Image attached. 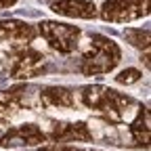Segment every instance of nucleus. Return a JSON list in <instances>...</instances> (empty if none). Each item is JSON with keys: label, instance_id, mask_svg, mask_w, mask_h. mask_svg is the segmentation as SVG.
Here are the masks:
<instances>
[{"label": "nucleus", "instance_id": "nucleus-4", "mask_svg": "<svg viewBox=\"0 0 151 151\" xmlns=\"http://www.w3.org/2000/svg\"><path fill=\"white\" fill-rule=\"evenodd\" d=\"M99 15L109 23H130L149 15V0H105Z\"/></svg>", "mask_w": 151, "mask_h": 151}, {"label": "nucleus", "instance_id": "nucleus-12", "mask_svg": "<svg viewBox=\"0 0 151 151\" xmlns=\"http://www.w3.org/2000/svg\"><path fill=\"white\" fill-rule=\"evenodd\" d=\"M126 40L139 48H149V29H126Z\"/></svg>", "mask_w": 151, "mask_h": 151}, {"label": "nucleus", "instance_id": "nucleus-11", "mask_svg": "<svg viewBox=\"0 0 151 151\" xmlns=\"http://www.w3.org/2000/svg\"><path fill=\"white\" fill-rule=\"evenodd\" d=\"M130 134L134 139V143L139 147H149V134H151V116H149V109L141 107L139 109V116L132 120L130 124Z\"/></svg>", "mask_w": 151, "mask_h": 151}, {"label": "nucleus", "instance_id": "nucleus-2", "mask_svg": "<svg viewBox=\"0 0 151 151\" xmlns=\"http://www.w3.org/2000/svg\"><path fill=\"white\" fill-rule=\"evenodd\" d=\"M80 99H82V103L88 109L101 111L103 116L109 118L111 122H120L124 118L126 107L134 103L130 97H126V94H120L118 90H111V88L101 86V84L84 86L80 90Z\"/></svg>", "mask_w": 151, "mask_h": 151}, {"label": "nucleus", "instance_id": "nucleus-7", "mask_svg": "<svg viewBox=\"0 0 151 151\" xmlns=\"http://www.w3.org/2000/svg\"><path fill=\"white\" fill-rule=\"evenodd\" d=\"M46 137L52 143H90L92 132L84 122H63V124H55L52 132Z\"/></svg>", "mask_w": 151, "mask_h": 151}, {"label": "nucleus", "instance_id": "nucleus-5", "mask_svg": "<svg viewBox=\"0 0 151 151\" xmlns=\"http://www.w3.org/2000/svg\"><path fill=\"white\" fill-rule=\"evenodd\" d=\"M46 134L38 128L36 124H23V126H15L9 132H4L0 137V147L4 149H15V147H36L46 143Z\"/></svg>", "mask_w": 151, "mask_h": 151}, {"label": "nucleus", "instance_id": "nucleus-9", "mask_svg": "<svg viewBox=\"0 0 151 151\" xmlns=\"http://www.w3.org/2000/svg\"><path fill=\"white\" fill-rule=\"evenodd\" d=\"M0 32L13 38V40L25 42V44L36 38V27L25 21H17V19H0Z\"/></svg>", "mask_w": 151, "mask_h": 151}, {"label": "nucleus", "instance_id": "nucleus-10", "mask_svg": "<svg viewBox=\"0 0 151 151\" xmlns=\"http://www.w3.org/2000/svg\"><path fill=\"white\" fill-rule=\"evenodd\" d=\"M40 99L44 107H55V109L73 107V94L65 86H46L40 92Z\"/></svg>", "mask_w": 151, "mask_h": 151}, {"label": "nucleus", "instance_id": "nucleus-13", "mask_svg": "<svg viewBox=\"0 0 151 151\" xmlns=\"http://www.w3.org/2000/svg\"><path fill=\"white\" fill-rule=\"evenodd\" d=\"M141 71L139 69H134V67H128V69H124V71H120L118 76H116V82L118 84H134V82H139L141 80Z\"/></svg>", "mask_w": 151, "mask_h": 151}, {"label": "nucleus", "instance_id": "nucleus-1", "mask_svg": "<svg viewBox=\"0 0 151 151\" xmlns=\"http://www.w3.org/2000/svg\"><path fill=\"white\" fill-rule=\"evenodd\" d=\"M122 59L120 46L107 36L94 34L90 38V50L82 57L80 69L84 76H101L116 69V65Z\"/></svg>", "mask_w": 151, "mask_h": 151}, {"label": "nucleus", "instance_id": "nucleus-14", "mask_svg": "<svg viewBox=\"0 0 151 151\" xmlns=\"http://www.w3.org/2000/svg\"><path fill=\"white\" fill-rule=\"evenodd\" d=\"M42 151H86V149H80L76 145H67V143H55V145L44 147Z\"/></svg>", "mask_w": 151, "mask_h": 151}, {"label": "nucleus", "instance_id": "nucleus-8", "mask_svg": "<svg viewBox=\"0 0 151 151\" xmlns=\"http://www.w3.org/2000/svg\"><path fill=\"white\" fill-rule=\"evenodd\" d=\"M57 15L63 17H76V19H94L97 6L90 0H57L50 6Z\"/></svg>", "mask_w": 151, "mask_h": 151}, {"label": "nucleus", "instance_id": "nucleus-3", "mask_svg": "<svg viewBox=\"0 0 151 151\" xmlns=\"http://www.w3.org/2000/svg\"><path fill=\"white\" fill-rule=\"evenodd\" d=\"M38 34L44 40L63 55H69L71 50H76L78 46V38H80V29L69 23H59V21H40L38 23Z\"/></svg>", "mask_w": 151, "mask_h": 151}, {"label": "nucleus", "instance_id": "nucleus-15", "mask_svg": "<svg viewBox=\"0 0 151 151\" xmlns=\"http://www.w3.org/2000/svg\"><path fill=\"white\" fill-rule=\"evenodd\" d=\"M17 0H0V9H6V6H13Z\"/></svg>", "mask_w": 151, "mask_h": 151}, {"label": "nucleus", "instance_id": "nucleus-6", "mask_svg": "<svg viewBox=\"0 0 151 151\" xmlns=\"http://www.w3.org/2000/svg\"><path fill=\"white\" fill-rule=\"evenodd\" d=\"M42 67H44V55L42 52H38L34 48H21L15 55L11 76L17 80H27V78L38 76L42 71Z\"/></svg>", "mask_w": 151, "mask_h": 151}]
</instances>
